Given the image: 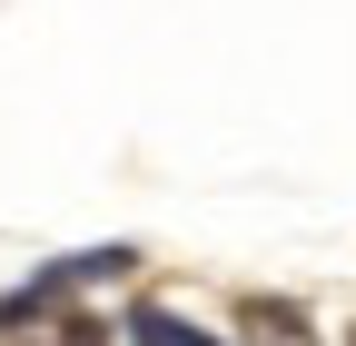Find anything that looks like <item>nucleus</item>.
<instances>
[{
    "label": "nucleus",
    "instance_id": "nucleus-2",
    "mask_svg": "<svg viewBox=\"0 0 356 346\" xmlns=\"http://www.w3.org/2000/svg\"><path fill=\"white\" fill-rule=\"evenodd\" d=\"M129 336H139V346H208L198 327H178L168 307H139V317H129Z\"/></svg>",
    "mask_w": 356,
    "mask_h": 346
},
{
    "label": "nucleus",
    "instance_id": "nucleus-1",
    "mask_svg": "<svg viewBox=\"0 0 356 346\" xmlns=\"http://www.w3.org/2000/svg\"><path fill=\"white\" fill-rule=\"evenodd\" d=\"M248 346H317V327H307L297 307H287V297H248Z\"/></svg>",
    "mask_w": 356,
    "mask_h": 346
},
{
    "label": "nucleus",
    "instance_id": "nucleus-3",
    "mask_svg": "<svg viewBox=\"0 0 356 346\" xmlns=\"http://www.w3.org/2000/svg\"><path fill=\"white\" fill-rule=\"evenodd\" d=\"M60 346H99V327H89V317H70V327H60Z\"/></svg>",
    "mask_w": 356,
    "mask_h": 346
}]
</instances>
